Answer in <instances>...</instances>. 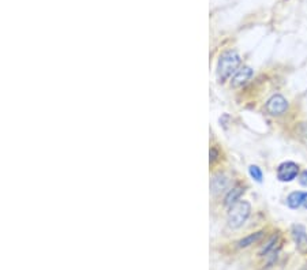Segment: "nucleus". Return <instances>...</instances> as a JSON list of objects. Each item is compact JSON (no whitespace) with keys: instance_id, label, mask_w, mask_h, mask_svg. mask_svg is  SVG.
Masks as SVG:
<instances>
[{"instance_id":"1","label":"nucleus","mask_w":307,"mask_h":270,"mask_svg":"<svg viewBox=\"0 0 307 270\" xmlns=\"http://www.w3.org/2000/svg\"><path fill=\"white\" fill-rule=\"evenodd\" d=\"M239 66H241V56L236 51H225L223 53L217 64V77L220 82H224L232 74L236 73Z\"/></svg>"},{"instance_id":"2","label":"nucleus","mask_w":307,"mask_h":270,"mask_svg":"<svg viewBox=\"0 0 307 270\" xmlns=\"http://www.w3.org/2000/svg\"><path fill=\"white\" fill-rule=\"evenodd\" d=\"M251 213V205L247 201H239L231 206L228 211V227L231 229H238L247 221Z\"/></svg>"},{"instance_id":"3","label":"nucleus","mask_w":307,"mask_h":270,"mask_svg":"<svg viewBox=\"0 0 307 270\" xmlns=\"http://www.w3.org/2000/svg\"><path fill=\"white\" fill-rule=\"evenodd\" d=\"M265 109L272 116H280L288 109V101L281 94H274L266 101Z\"/></svg>"},{"instance_id":"4","label":"nucleus","mask_w":307,"mask_h":270,"mask_svg":"<svg viewBox=\"0 0 307 270\" xmlns=\"http://www.w3.org/2000/svg\"><path fill=\"white\" fill-rule=\"evenodd\" d=\"M299 173V165L295 164L294 161H286L281 163L277 168V179L280 182H292L298 178Z\"/></svg>"},{"instance_id":"5","label":"nucleus","mask_w":307,"mask_h":270,"mask_svg":"<svg viewBox=\"0 0 307 270\" xmlns=\"http://www.w3.org/2000/svg\"><path fill=\"white\" fill-rule=\"evenodd\" d=\"M253 77V68L248 66L242 67L241 70H238L235 75L231 79V85L234 87H239V86H243L245 83H247L250 79Z\"/></svg>"},{"instance_id":"6","label":"nucleus","mask_w":307,"mask_h":270,"mask_svg":"<svg viewBox=\"0 0 307 270\" xmlns=\"http://www.w3.org/2000/svg\"><path fill=\"white\" fill-rule=\"evenodd\" d=\"M228 188V179L224 173H216L210 180V190L213 195H219Z\"/></svg>"},{"instance_id":"7","label":"nucleus","mask_w":307,"mask_h":270,"mask_svg":"<svg viewBox=\"0 0 307 270\" xmlns=\"http://www.w3.org/2000/svg\"><path fill=\"white\" fill-rule=\"evenodd\" d=\"M291 233H292V239H294L295 244L299 249L307 247V231L303 225H294Z\"/></svg>"},{"instance_id":"8","label":"nucleus","mask_w":307,"mask_h":270,"mask_svg":"<svg viewBox=\"0 0 307 270\" xmlns=\"http://www.w3.org/2000/svg\"><path fill=\"white\" fill-rule=\"evenodd\" d=\"M264 236H265V231H258L254 232V233H250L248 236L243 237L242 240L238 242V247H239V249H246V247L251 246V244H255L258 243V242H261Z\"/></svg>"},{"instance_id":"9","label":"nucleus","mask_w":307,"mask_h":270,"mask_svg":"<svg viewBox=\"0 0 307 270\" xmlns=\"http://www.w3.org/2000/svg\"><path fill=\"white\" fill-rule=\"evenodd\" d=\"M243 192H245V190H243L242 187H235V188H232V190H229L227 195H225L224 204L231 208L232 205H235L236 202H239V201H241V197L243 195Z\"/></svg>"},{"instance_id":"10","label":"nucleus","mask_w":307,"mask_h":270,"mask_svg":"<svg viewBox=\"0 0 307 270\" xmlns=\"http://www.w3.org/2000/svg\"><path fill=\"white\" fill-rule=\"evenodd\" d=\"M303 202V192L294 191L291 192L287 198V205L291 209H299Z\"/></svg>"},{"instance_id":"11","label":"nucleus","mask_w":307,"mask_h":270,"mask_svg":"<svg viewBox=\"0 0 307 270\" xmlns=\"http://www.w3.org/2000/svg\"><path fill=\"white\" fill-rule=\"evenodd\" d=\"M277 243H279V235H273V236L267 240V243L264 246V249L261 250V252H260L261 257H266L269 252H273L274 249H276V246H277Z\"/></svg>"},{"instance_id":"12","label":"nucleus","mask_w":307,"mask_h":270,"mask_svg":"<svg viewBox=\"0 0 307 270\" xmlns=\"http://www.w3.org/2000/svg\"><path fill=\"white\" fill-rule=\"evenodd\" d=\"M248 173H250V176H251L255 182H258V183L262 182L264 173H262V171H261L260 166H257V165H250V168H248Z\"/></svg>"},{"instance_id":"13","label":"nucleus","mask_w":307,"mask_h":270,"mask_svg":"<svg viewBox=\"0 0 307 270\" xmlns=\"http://www.w3.org/2000/svg\"><path fill=\"white\" fill-rule=\"evenodd\" d=\"M299 183H301L302 186L307 187V171H303L301 173V176H299Z\"/></svg>"},{"instance_id":"14","label":"nucleus","mask_w":307,"mask_h":270,"mask_svg":"<svg viewBox=\"0 0 307 270\" xmlns=\"http://www.w3.org/2000/svg\"><path fill=\"white\" fill-rule=\"evenodd\" d=\"M219 157V152H217V149L216 147H212L210 149V163H214L216 160Z\"/></svg>"},{"instance_id":"15","label":"nucleus","mask_w":307,"mask_h":270,"mask_svg":"<svg viewBox=\"0 0 307 270\" xmlns=\"http://www.w3.org/2000/svg\"><path fill=\"white\" fill-rule=\"evenodd\" d=\"M302 206L307 209V192H303V202H302Z\"/></svg>"}]
</instances>
